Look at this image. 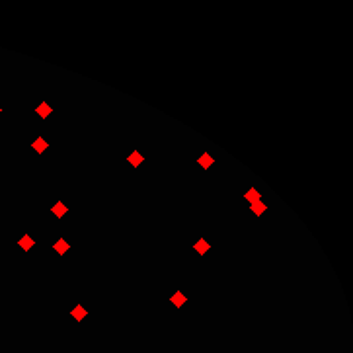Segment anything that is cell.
<instances>
[{"label":"cell","mask_w":353,"mask_h":353,"mask_svg":"<svg viewBox=\"0 0 353 353\" xmlns=\"http://www.w3.org/2000/svg\"><path fill=\"white\" fill-rule=\"evenodd\" d=\"M20 244H21V248H24V250H29V248H31V244H33V240L29 238V236H24V238L20 240Z\"/></svg>","instance_id":"cell-1"},{"label":"cell","mask_w":353,"mask_h":353,"mask_svg":"<svg viewBox=\"0 0 353 353\" xmlns=\"http://www.w3.org/2000/svg\"><path fill=\"white\" fill-rule=\"evenodd\" d=\"M172 303L180 306V304H183V303H186V297H183V295H180V293H178V295H174V297H172Z\"/></svg>","instance_id":"cell-2"},{"label":"cell","mask_w":353,"mask_h":353,"mask_svg":"<svg viewBox=\"0 0 353 353\" xmlns=\"http://www.w3.org/2000/svg\"><path fill=\"white\" fill-rule=\"evenodd\" d=\"M72 314H74L76 318H82V316H86V310H82V308H76V310L72 312Z\"/></svg>","instance_id":"cell-3"},{"label":"cell","mask_w":353,"mask_h":353,"mask_svg":"<svg viewBox=\"0 0 353 353\" xmlns=\"http://www.w3.org/2000/svg\"><path fill=\"white\" fill-rule=\"evenodd\" d=\"M57 250H59V252H64V250H67V242H64V240H59Z\"/></svg>","instance_id":"cell-4"},{"label":"cell","mask_w":353,"mask_h":353,"mask_svg":"<svg viewBox=\"0 0 353 353\" xmlns=\"http://www.w3.org/2000/svg\"><path fill=\"white\" fill-rule=\"evenodd\" d=\"M258 197H260V195H258V191H256V193H254V191H250V195H248V199H250V201H254V199H256V201H258Z\"/></svg>","instance_id":"cell-5"},{"label":"cell","mask_w":353,"mask_h":353,"mask_svg":"<svg viewBox=\"0 0 353 353\" xmlns=\"http://www.w3.org/2000/svg\"><path fill=\"white\" fill-rule=\"evenodd\" d=\"M55 211H59V213H57V217H63V205H57Z\"/></svg>","instance_id":"cell-6"},{"label":"cell","mask_w":353,"mask_h":353,"mask_svg":"<svg viewBox=\"0 0 353 353\" xmlns=\"http://www.w3.org/2000/svg\"><path fill=\"white\" fill-rule=\"evenodd\" d=\"M197 248H199V252H205V248H207V246H205V242L201 240V242H199V246H197Z\"/></svg>","instance_id":"cell-7"},{"label":"cell","mask_w":353,"mask_h":353,"mask_svg":"<svg viewBox=\"0 0 353 353\" xmlns=\"http://www.w3.org/2000/svg\"><path fill=\"white\" fill-rule=\"evenodd\" d=\"M201 162H203V164H211V162H213V160H211L209 156H203V160H201Z\"/></svg>","instance_id":"cell-8"},{"label":"cell","mask_w":353,"mask_h":353,"mask_svg":"<svg viewBox=\"0 0 353 353\" xmlns=\"http://www.w3.org/2000/svg\"><path fill=\"white\" fill-rule=\"evenodd\" d=\"M33 146H35V148H37V146H39V148H43V146H45V143H43V141H37Z\"/></svg>","instance_id":"cell-9"}]
</instances>
